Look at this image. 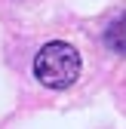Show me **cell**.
Wrapping results in <instances>:
<instances>
[{"label": "cell", "instance_id": "obj_1", "mask_svg": "<svg viewBox=\"0 0 126 129\" xmlns=\"http://www.w3.org/2000/svg\"><path fill=\"white\" fill-rule=\"evenodd\" d=\"M34 74L46 89H68L80 77V52L65 40H52L34 55Z\"/></svg>", "mask_w": 126, "mask_h": 129}, {"label": "cell", "instance_id": "obj_2", "mask_svg": "<svg viewBox=\"0 0 126 129\" xmlns=\"http://www.w3.org/2000/svg\"><path fill=\"white\" fill-rule=\"evenodd\" d=\"M105 46L111 52L126 55V12L117 15V19H111V25L105 28Z\"/></svg>", "mask_w": 126, "mask_h": 129}]
</instances>
